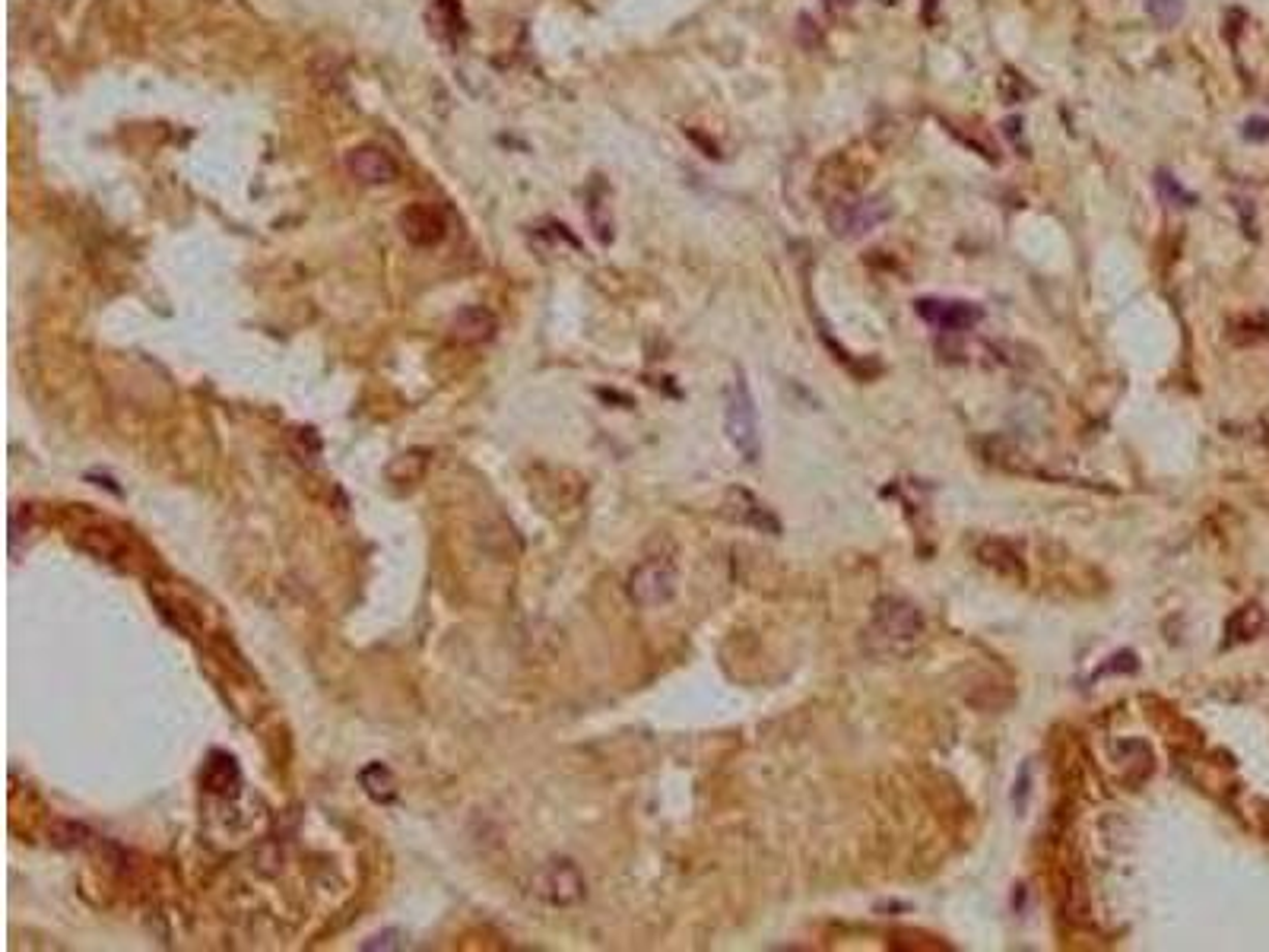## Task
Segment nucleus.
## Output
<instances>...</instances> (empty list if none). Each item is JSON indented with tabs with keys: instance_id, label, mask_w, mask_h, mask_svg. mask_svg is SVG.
Listing matches in <instances>:
<instances>
[{
	"instance_id": "13",
	"label": "nucleus",
	"mask_w": 1269,
	"mask_h": 952,
	"mask_svg": "<svg viewBox=\"0 0 1269 952\" xmlns=\"http://www.w3.org/2000/svg\"><path fill=\"white\" fill-rule=\"evenodd\" d=\"M997 92H1000V98H1003L1006 106H1019L1022 98H1032V95H1035V86H1032L1029 80H1022L1012 67H1006V70L997 77Z\"/></svg>"
},
{
	"instance_id": "7",
	"label": "nucleus",
	"mask_w": 1269,
	"mask_h": 952,
	"mask_svg": "<svg viewBox=\"0 0 1269 952\" xmlns=\"http://www.w3.org/2000/svg\"><path fill=\"white\" fill-rule=\"evenodd\" d=\"M400 229H403V235L410 238L413 244H438L441 238H444V229H448V223H444V217L435 210V207H429V204H413V207H406L403 213H400Z\"/></svg>"
},
{
	"instance_id": "18",
	"label": "nucleus",
	"mask_w": 1269,
	"mask_h": 952,
	"mask_svg": "<svg viewBox=\"0 0 1269 952\" xmlns=\"http://www.w3.org/2000/svg\"><path fill=\"white\" fill-rule=\"evenodd\" d=\"M1244 140H1250V143H1263V140H1269V118H1250V121H1244Z\"/></svg>"
},
{
	"instance_id": "2",
	"label": "nucleus",
	"mask_w": 1269,
	"mask_h": 952,
	"mask_svg": "<svg viewBox=\"0 0 1269 952\" xmlns=\"http://www.w3.org/2000/svg\"><path fill=\"white\" fill-rule=\"evenodd\" d=\"M892 217V204L886 194L873 197H857V194H841L829 204V229L835 238H863L867 232L879 229Z\"/></svg>"
},
{
	"instance_id": "11",
	"label": "nucleus",
	"mask_w": 1269,
	"mask_h": 952,
	"mask_svg": "<svg viewBox=\"0 0 1269 952\" xmlns=\"http://www.w3.org/2000/svg\"><path fill=\"white\" fill-rule=\"evenodd\" d=\"M978 559H981L987 569H993L1000 578H1012V581H1022V578H1026L1022 556L1015 553V549H1012L1006 540H984V543L978 546Z\"/></svg>"
},
{
	"instance_id": "4",
	"label": "nucleus",
	"mask_w": 1269,
	"mask_h": 952,
	"mask_svg": "<svg viewBox=\"0 0 1269 952\" xmlns=\"http://www.w3.org/2000/svg\"><path fill=\"white\" fill-rule=\"evenodd\" d=\"M676 584H680V575H676L673 559L654 556V559L641 562V566L632 572V578H629V597L635 600L638 607H660V604H667V600H673Z\"/></svg>"
},
{
	"instance_id": "19",
	"label": "nucleus",
	"mask_w": 1269,
	"mask_h": 952,
	"mask_svg": "<svg viewBox=\"0 0 1269 952\" xmlns=\"http://www.w3.org/2000/svg\"><path fill=\"white\" fill-rule=\"evenodd\" d=\"M1019 127H1022V121H1019V118H1009V121L1003 124L1006 137H1009V140H1015V143H1019Z\"/></svg>"
},
{
	"instance_id": "20",
	"label": "nucleus",
	"mask_w": 1269,
	"mask_h": 952,
	"mask_svg": "<svg viewBox=\"0 0 1269 952\" xmlns=\"http://www.w3.org/2000/svg\"><path fill=\"white\" fill-rule=\"evenodd\" d=\"M933 10H936V0H927V20H933Z\"/></svg>"
},
{
	"instance_id": "21",
	"label": "nucleus",
	"mask_w": 1269,
	"mask_h": 952,
	"mask_svg": "<svg viewBox=\"0 0 1269 952\" xmlns=\"http://www.w3.org/2000/svg\"><path fill=\"white\" fill-rule=\"evenodd\" d=\"M883 4H898V0H883Z\"/></svg>"
},
{
	"instance_id": "10",
	"label": "nucleus",
	"mask_w": 1269,
	"mask_h": 952,
	"mask_svg": "<svg viewBox=\"0 0 1269 952\" xmlns=\"http://www.w3.org/2000/svg\"><path fill=\"white\" fill-rule=\"evenodd\" d=\"M200 781H203V787H207L210 794L235 797L238 787H241V772H238V766H235V759H232L229 753H220V749H217V753H210L207 766H203Z\"/></svg>"
},
{
	"instance_id": "5",
	"label": "nucleus",
	"mask_w": 1269,
	"mask_h": 952,
	"mask_svg": "<svg viewBox=\"0 0 1269 952\" xmlns=\"http://www.w3.org/2000/svg\"><path fill=\"white\" fill-rule=\"evenodd\" d=\"M346 172L363 184H387L400 175V166L384 146L363 143L346 153Z\"/></svg>"
},
{
	"instance_id": "12",
	"label": "nucleus",
	"mask_w": 1269,
	"mask_h": 952,
	"mask_svg": "<svg viewBox=\"0 0 1269 952\" xmlns=\"http://www.w3.org/2000/svg\"><path fill=\"white\" fill-rule=\"evenodd\" d=\"M359 781H363L366 794H369L372 800H378V804H391V800L397 797L394 775H391V769H387V766H381V762L366 766V769L359 772Z\"/></svg>"
},
{
	"instance_id": "9",
	"label": "nucleus",
	"mask_w": 1269,
	"mask_h": 952,
	"mask_svg": "<svg viewBox=\"0 0 1269 952\" xmlns=\"http://www.w3.org/2000/svg\"><path fill=\"white\" fill-rule=\"evenodd\" d=\"M495 315L483 306H470L464 312H457V318L451 321V337L461 340V343H486L495 337Z\"/></svg>"
},
{
	"instance_id": "8",
	"label": "nucleus",
	"mask_w": 1269,
	"mask_h": 952,
	"mask_svg": "<svg viewBox=\"0 0 1269 952\" xmlns=\"http://www.w3.org/2000/svg\"><path fill=\"white\" fill-rule=\"evenodd\" d=\"M543 895L552 905H572V901H578L584 895V879L578 867L572 861H555L543 873Z\"/></svg>"
},
{
	"instance_id": "3",
	"label": "nucleus",
	"mask_w": 1269,
	"mask_h": 952,
	"mask_svg": "<svg viewBox=\"0 0 1269 952\" xmlns=\"http://www.w3.org/2000/svg\"><path fill=\"white\" fill-rule=\"evenodd\" d=\"M724 429L730 444L737 448V455L749 464L758 461L761 455V432H758V413H755V400L749 394L746 378L740 375L730 391H727V407H724Z\"/></svg>"
},
{
	"instance_id": "16",
	"label": "nucleus",
	"mask_w": 1269,
	"mask_h": 952,
	"mask_svg": "<svg viewBox=\"0 0 1269 952\" xmlns=\"http://www.w3.org/2000/svg\"><path fill=\"white\" fill-rule=\"evenodd\" d=\"M1155 184H1158V194H1161L1172 207H1175V204H1178V207H1193V204H1196V197L1187 194L1167 172H1158V175H1155Z\"/></svg>"
},
{
	"instance_id": "14",
	"label": "nucleus",
	"mask_w": 1269,
	"mask_h": 952,
	"mask_svg": "<svg viewBox=\"0 0 1269 952\" xmlns=\"http://www.w3.org/2000/svg\"><path fill=\"white\" fill-rule=\"evenodd\" d=\"M1146 13L1158 29H1172L1184 20V0H1146Z\"/></svg>"
},
{
	"instance_id": "15",
	"label": "nucleus",
	"mask_w": 1269,
	"mask_h": 952,
	"mask_svg": "<svg viewBox=\"0 0 1269 952\" xmlns=\"http://www.w3.org/2000/svg\"><path fill=\"white\" fill-rule=\"evenodd\" d=\"M1260 629H1263V613H1260V607H1244V610H1238L1235 619L1229 623V632H1232V638H1238V641L1253 638Z\"/></svg>"
},
{
	"instance_id": "1",
	"label": "nucleus",
	"mask_w": 1269,
	"mask_h": 952,
	"mask_svg": "<svg viewBox=\"0 0 1269 952\" xmlns=\"http://www.w3.org/2000/svg\"><path fill=\"white\" fill-rule=\"evenodd\" d=\"M924 638V613L904 597L886 594L867 623V647L879 658H904Z\"/></svg>"
},
{
	"instance_id": "17",
	"label": "nucleus",
	"mask_w": 1269,
	"mask_h": 952,
	"mask_svg": "<svg viewBox=\"0 0 1269 952\" xmlns=\"http://www.w3.org/2000/svg\"><path fill=\"white\" fill-rule=\"evenodd\" d=\"M403 946L406 943H403L400 930H384V933H375L372 940L363 943V949H403Z\"/></svg>"
},
{
	"instance_id": "6",
	"label": "nucleus",
	"mask_w": 1269,
	"mask_h": 952,
	"mask_svg": "<svg viewBox=\"0 0 1269 952\" xmlns=\"http://www.w3.org/2000/svg\"><path fill=\"white\" fill-rule=\"evenodd\" d=\"M918 315L924 321H930L940 330H969L972 324H978L984 318V312L978 306L969 302H943V298H918Z\"/></svg>"
}]
</instances>
